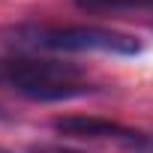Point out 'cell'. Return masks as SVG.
Returning <instances> with one entry per match:
<instances>
[{
	"mask_svg": "<svg viewBox=\"0 0 153 153\" xmlns=\"http://www.w3.org/2000/svg\"><path fill=\"white\" fill-rule=\"evenodd\" d=\"M0 81L9 84L18 96L33 102H66L90 96L96 90L78 66L60 60H36V57L0 63Z\"/></svg>",
	"mask_w": 153,
	"mask_h": 153,
	"instance_id": "1",
	"label": "cell"
},
{
	"mask_svg": "<svg viewBox=\"0 0 153 153\" xmlns=\"http://www.w3.org/2000/svg\"><path fill=\"white\" fill-rule=\"evenodd\" d=\"M27 48H45V51H105V54H123L132 57L141 51V42L129 33L96 27V24H69V27H36L21 42Z\"/></svg>",
	"mask_w": 153,
	"mask_h": 153,
	"instance_id": "2",
	"label": "cell"
},
{
	"mask_svg": "<svg viewBox=\"0 0 153 153\" xmlns=\"http://www.w3.org/2000/svg\"><path fill=\"white\" fill-rule=\"evenodd\" d=\"M54 132L63 135V138H90V141H99V138H117V141H129L135 144L141 135L117 120H108V117H93V114H69V117H57L54 123Z\"/></svg>",
	"mask_w": 153,
	"mask_h": 153,
	"instance_id": "3",
	"label": "cell"
},
{
	"mask_svg": "<svg viewBox=\"0 0 153 153\" xmlns=\"http://www.w3.org/2000/svg\"><path fill=\"white\" fill-rule=\"evenodd\" d=\"M87 12H126V9H153V0H72Z\"/></svg>",
	"mask_w": 153,
	"mask_h": 153,
	"instance_id": "4",
	"label": "cell"
},
{
	"mask_svg": "<svg viewBox=\"0 0 153 153\" xmlns=\"http://www.w3.org/2000/svg\"><path fill=\"white\" fill-rule=\"evenodd\" d=\"M27 153H84V150H75V147H63V144H33Z\"/></svg>",
	"mask_w": 153,
	"mask_h": 153,
	"instance_id": "5",
	"label": "cell"
},
{
	"mask_svg": "<svg viewBox=\"0 0 153 153\" xmlns=\"http://www.w3.org/2000/svg\"><path fill=\"white\" fill-rule=\"evenodd\" d=\"M132 147H135L138 153H153V138H144V135H141V138H138Z\"/></svg>",
	"mask_w": 153,
	"mask_h": 153,
	"instance_id": "6",
	"label": "cell"
},
{
	"mask_svg": "<svg viewBox=\"0 0 153 153\" xmlns=\"http://www.w3.org/2000/svg\"><path fill=\"white\" fill-rule=\"evenodd\" d=\"M0 153H6V150H3V147H0Z\"/></svg>",
	"mask_w": 153,
	"mask_h": 153,
	"instance_id": "7",
	"label": "cell"
}]
</instances>
